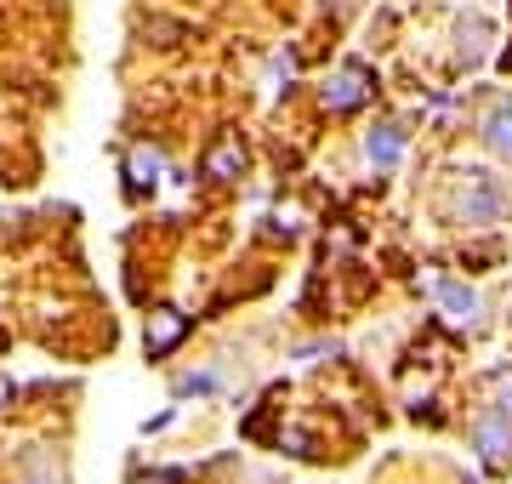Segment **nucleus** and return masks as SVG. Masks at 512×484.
<instances>
[{"label":"nucleus","mask_w":512,"mask_h":484,"mask_svg":"<svg viewBox=\"0 0 512 484\" xmlns=\"http://www.w3.org/2000/svg\"><path fill=\"white\" fill-rule=\"evenodd\" d=\"M507 211H512V194L501 188V177H490V171H467V183H461V194H456V217L461 223L490 228V223H501Z\"/></svg>","instance_id":"1"},{"label":"nucleus","mask_w":512,"mask_h":484,"mask_svg":"<svg viewBox=\"0 0 512 484\" xmlns=\"http://www.w3.org/2000/svg\"><path fill=\"white\" fill-rule=\"evenodd\" d=\"M188 336V314H177V308H160V314H148V331H143V354L148 359H165L177 342Z\"/></svg>","instance_id":"2"},{"label":"nucleus","mask_w":512,"mask_h":484,"mask_svg":"<svg viewBox=\"0 0 512 484\" xmlns=\"http://www.w3.org/2000/svg\"><path fill=\"white\" fill-rule=\"evenodd\" d=\"M365 92H370V75L359 69V63H348L342 75H330V80H325V109L348 114V109H359V103H365Z\"/></svg>","instance_id":"3"},{"label":"nucleus","mask_w":512,"mask_h":484,"mask_svg":"<svg viewBox=\"0 0 512 484\" xmlns=\"http://www.w3.org/2000/svg\"><path fill=\"white\" fill-rule=\"evenodd\" d=\"M473 445H478V456H484V467H501L507 462V450H512V422L490 410V416L473 428Z\"/></svg>","instance_id":"4"},{"label":"nucleus","mask_w":512,"mask_h":484,"mask_svg":"<svg viewBox=\"0 0 512 484\" xmlns=\"http://www.w3.org/2000/svg\"><path fill=\"white\" fill-rule=\"evenodd\" d=\"M365 160L376 171H387V166H399L404 160V126H393V120H387V126H376L365 137Z\"/></svg>","instance_id":"5"},{"label":"nucleus","mask_w":512,"mask_h":484,"mask_svg":"<svg viewBox=\"0 0 512 484\" xmlns=\"http://www.w3.org/2000/svg\"><path fill=\"white\" fill-rule=\"evenodd\" d=\"M433 297L444 302V314L456 319V325H473L478 308H484V302H478V291H467V285H456V280H439V285H433Z\"/></svg>","instance_id":"6"},{"label":"nucleus","mask_w":512,"mask_h":484,"mask_svg":"<svg viewBox=\"0 0 512 484\" xmlns=\"http://www.w3.org/2000/svg\"><path fill=\"white\" fill-rule=\"evenodd\" d=\"M239 171H245V149H239L234 137H222L217 149L205 154L200 177H211V183H228V177H239Z\"/></svg>","instance_id":"7"},{"label":"nucleus","mask_w":512,"mask_h":484,"mask_svg":"<svg viewBox=\"0 0 512 484\" xmlns=\"http://www.w3.org/2000/svg\"><path fill=\"white\" fill-rule=\"evenodd\" d=\"M126 171H131V188H154L165 177V154L160 149H131V160H126Z\"/></svg>","instance_id":"8"},{"label":"nucleus","mask_w":512,"mask_h":484,"mask_svg":"<svg viewBox=\"0 0 512 484\" xmlns=\"http://www.w3.org/2000/svg\"><path fill=\"white\" fill-rule=\"evenodd\" d=\"M484 143H490L495 154H512V103H495V109L484 114Z\"/></svg>","instance_id":"9"},{"label":"nucleus","mask_w":512,"mask_h":484,"mask_svg":"<svg viewBox=\"0 0 512 484\" xmlns=\"http://www.w3.org/2000/svg\"><path fill=\"white\" fill-rule=\"evenodd\" d=\"M177 393H217V371H194V376H177Z\"/></svg>","instance_id":"10"},{"label":"nucleus","mask_w":512,"mask_h":484,"mask_svg":"<svg viewBox=\"0 0 512 484\" xmlns=\"http://www.w3.org/2000/svg\"><path fill=\"white\" fill-rule=\"evenodd\" d=\"M495 416L512 422V376H495Z\"/></svg>","instance_id":"11"},{"label":"nucleus","mask_w":512,"mask_h":484,"mask_svg":"<svg viewBox=\"0 0 512 484\" xmlns=\"http://www.w3.org/2000/svg\"><path fill=\"white\" fill-rule=\"evenodd\" d=\"M285 445H291L296 456H313V439H308V433H285Z\"/></svg>","instance_id":"12"},{"label":"nucleus","mask_w":512,"mask_h":484,"mask_svg":"<svg viewBox=\"0 0 512 484\" xmlns=\"http://www.w3.org/2000/svg\"><path fill=\"white\" fill-rule=\"evenodd\" d=\"M137 484H183V473H143Z\"/></svg>","instance_id":"13"},{"label":"nucleus","mask_w":512,"mask_h":484,"mask_svg":"<svg viewBox=\"0 0 512 484\" xmlns=\"http://www.w3.org/2000/svg\"><path fill=\"white\" fill-rule=\"evenodd\" d=\"M12 405V382H6V376H0V410Z\"/></svg>","instance_id":"14"}]
</instances>
